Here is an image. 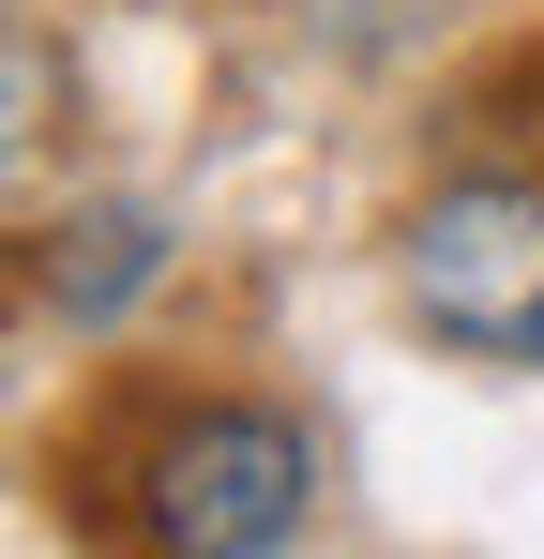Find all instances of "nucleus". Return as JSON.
<instances>
[{
  "label": "nucleus",
  "mask_w": 544,
  "mask_h": 559,
  "mask_svg": "<svg viewBox=\"0 0 544 559\" xmlns=\"http://www.w3.org/2000/svg\"><path fill=\"white\" fill-rule=\"evenodd\" d=\"M453 121H469V136H499V152H530V136H544V46H515L484 92L453 106Z\"/></svg>",
  "instance_id": "20e7f679"
},
{
  "label": "nucleus",
  "mask_w": 544,
  "mask_h": 559,
  "mask_svg": "<svg viewBox=\"0 0 544 559\" xmlns=\"http://www.w3.org/2000/svg\"><path fill=\"white\" fill-rule=\"evenodd\" d=\"M393 287L453 364L544 378V182L530 167H453L393 227Z\"/></svg>",
  "instance_id": "f03ea898"
},
{
  "label": "nucleus",
  "mask_w": 544,
  "mask_h": 559,
  "mask_svg": "<svg viewBox=\"0 0 544 559\" xmlns=\"http://www.w3.org/2000/svg\"><path fill=\"white\" fill-rule=\"evenodd\" d=\"M15 258H31V302H46V318H76V333H121V318L167 287L181 227L152 212V197H76V212H46Z\"/></svg>",
  "instance_id": "7ed1b4c3"
},
{
  "label": "nucleus",
  "mask_w": 544,
  "mask_h": 559,
  "mask_svg": "<svg viewBox=\"0 0 544 559\" xmlns=\"http://www.w3.org/2000/svg\"><path fill=\"white\" fill-rule=\"evenodd\" d=\"M106 559H287L318 514V439L258 393H152L137 454L91 468Z\"/></svg>",
  "instance_id": "f257e3e1"
}]
</instances>
